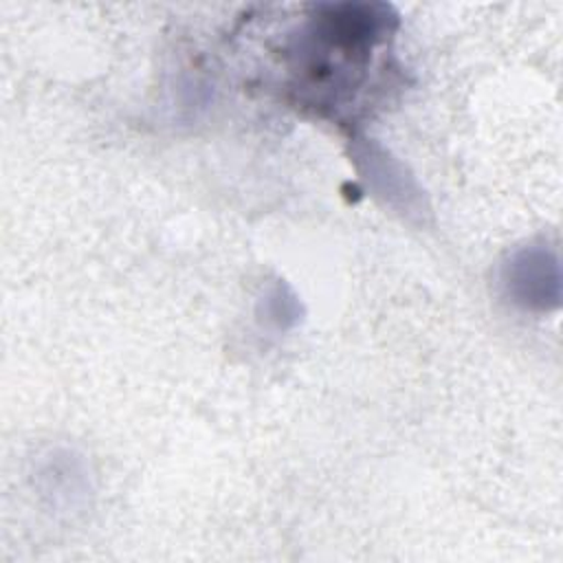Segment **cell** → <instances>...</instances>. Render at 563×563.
I'll return each mask as SVG.
<instances>
[{
    "label": "cell",
    "instance_id": "6da1fadb",
    "mask_svg": "<svg viewBox=\"0 0 563 563\" xmlns=\"http://www.w3.org/2000/svg\"><path fill=\"white\" fill-rule=\"evenodd\" d=\"M396 18L383 4H328L301 33L295 53L297 68L321 90L356 88L372 51L391 33Z\"/></svg>",
    "mask_w": 563,
    "mask_h": 563
},
{
    "label": "cell",
    "instance_id": "7a4b0ae2",
    "mask_svg": "<svg viewBox=\"0 0 563 563\" xmlns=\"http://www.w3.org/2000/svg\"><path fill=\"white\" fill-rule=\"evenodd\" d=\"M501 282L515 303L532 310L559 306V262L543 246H526L504 264Z\"/></svg>",
    "mask_w": 563,
    "mask_h": 563
},
{
    "label": "cell",
    "instance_id": "3957f363",
    "mask_svg": "<svg viewBox=\"0 0 563 563\" xmlns=\"http://www.w3.org/2000/svg\"><path fill=\"white\" fill-rule=\"evenodd\" d=\"M354 158L363 172V178L369 183L374 194L385 200V205H389L409 220H424V216L429 213L427 200L413 176H409L396 158H391L383 147L369 141H361L354 147Z\"/></svg>",
    "mask_w": 563,
    "mask_h": 563
}]
</instances>
